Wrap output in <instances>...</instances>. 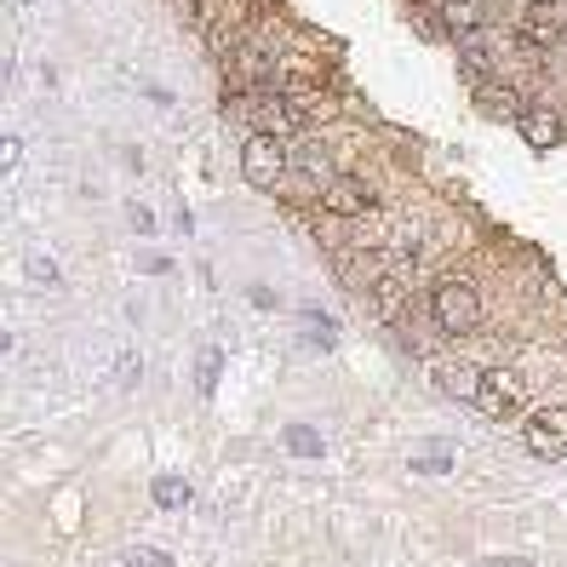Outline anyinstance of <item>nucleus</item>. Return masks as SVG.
<instances>
[{
  "label": "nucleus",
  "instance_id": "obj_1",
  "mask_svg": "<svg viewBox=\"0 0 567 567\" xmlns=\"http://www.w3.org/2000/svg\"><path fill=\"white\" fill-rule=\"evenodd\" d=\"M430 321H436L442 332H482L487 305H482V292H476L471 281L442 276L436 287H430Z\"/></svg>",
  "mask_w": 567,
  "mask_h": 567
},
{
  "label": "nucleus",
  "instance_id": "obj_2",
  "mask_svg": "<svg viewBox=\"0 0 567 567\" xmlns=\"http://www.w3.org/2000/svg\"><path fill=\"white\" fill-rule=\"evenodd\" d=\"M241 173H247L252 189H281L287 184V144L276 132H252L241 144Z\"/></svg>",
  "mask_w": 567,
  "mask_h": 567
},
{
  "label": "nucleus",
  "instance_id": "obj_3",
  "mask_svg": "<svg viewBox=\"0 0 567 567\" xmlns=\"http://www.w3.org/2000/svg\"><path fill=\"white\" fill-rule=\"evenodd\" d=\"M516 29H522V41H533V47H556L567 35V0H527Z\"/></svg>",
  "mask_w": 567,
  "mask_h": 567
},
{
  "label": "nucleus",
  "instance_id": "obj_4",
  "mask_svg": "<svg viewBox=\"0 0 567 567\" xmlns=\"http://www.w3.org/2000/svg\"><path fill=\"white\" fill-rule=\"evenodd\" d=\"M316 202H321V213L327 218H367V213H373V189H367L361 178H332L321 195H316Z\"/></svg>",
  "mask_w": 567,
  "mask_h": 567
},
{
  "label": "nucleus",
  "instance_id": "obj_5",
  "mask_svg": "<svg viewBox=\"0 0 567 567\" xmlns=\"http://www.w3.org/2000/svg\"><path fill=\"white\" fill-rule=\"evenodd\" d=\"M476 413H487V419H516L522 413V384L511 379V373H482V384H476Z\"/></svg>",
  "mask_w": 567,
  "mask_h": 567
},
{
  "label": "nucleus",
  "instance_id": "obj_6",
  "mask_svg": "<svg viewBox=\"0 0 567 567\" xmlns=\"http://www.w3.org/2000/svg\"><path fill=\"white\" fill-rule=\"evenodd\" d=\"M436 12H442V23L453 29L458 41H464V35H476V29L487 23V12H482V0H442Z\"/></svg>",
  "mask_w": 567,
  "mask_h": 567
},
{
  "label": "nucleus",
  "instance_id": "obj_7",
  "mask_svg": "<svg viewBox=\"0 0 567 567\" xmlns=\"http://www.w3.org/2000/svg\"><path fill=\"white\" fill-rule=\"evenodd\" d=\"M436 384L471 402V395H476V384H482V367H471V361H436Z\"/></svg>",
  "mask_w": 567,
  "mask_h": 567
},
{
  "label": "nucleus",
  "instance_id": "obj_8",
  "mask_svg": "<svg viewBox=\"0 0 567 567\" xmlns=\"http://www.w3.org/2000/svg\"><path fill=\"white\" fill-rule=\"evenodd\" d=\"M458 63H464L471 75H487V70H498V47H487V35L476 29V35L458 41Z\"/></svg>",
  "mask_w": 567,
  "mask_h": 567
},
{
  "label": "nucleus",
  "instance_id": "obj_9",
  "mask_svg": "<svg viewBox=\"0 0 567 567\" xmlns=\"http://www.w3.org/2000/svg\"><path fill=\"white\" fill-rule=\"evenodd\" d=\"M522 436H527V447L539 453V458H561V453H567V442H561V436H550V430H545L539 419H527V430H522Z\"/></svg>",
  "mask_w": 567,
  "mask_h": 567
},
{
  "label": "nucleus",
  "instance_id": "obj_10",
  "mask_svg": "<svg viewBox=\"0 0 567 567\" xmlns=\"http://www.w3.org/2000/svg\"><path fill=\"white\" fill-rule=\"evenodd\" d=\"M522 132H527V144L545 150V144L561 138V121H556V115H522Z\"/></svg>",
  "mask_w": 567,
  "mask_h": 567
},
{
  "label": "nucleus",
  "instance_id": "obj_11",
  "mask_svg": "<svg viewBox=\"0 0 567 567\" xmlns=\"http://www.w3.org/2000/svg\"><path fill=\"white\" fill-rule=\"evenodd\" d=\"M155 498H161L166 511H178V505H189V487L173 482V476H161V482H155Z\"/></svg>",
  "mask_w": 567,
  "mask_h": 567
},
{
  "label": "nucleus",
  "instance_id": "obj_12",
  "mask_svg": "<svg viewBox=\"0 0 567 567\" xmlns=\"http://www.w3.org/2000/svg\"><path fill=\"white\" fill-rule=\"evenodd\" d=\"M539 424L550 430V436H561V442H567V402H556V408H545V413H539Z\"/></svg>",
  "mask_w": 567,
  "mask_h": 567
},
{
  "label": "nucleus",
  "instance_id": "obj_13",
  "mask_svg": "<svg viewBox=\"0 0 567 567\" xmlns=\"http://www.w3.org/2000/svg\"><path fill=\"white\" fill-rule=\"evenodd\" d=\"M132 567H166V556H132Z\"/></svg>",
  "mask_w": 567,
  "mask_h": 567
},
{
  "label": "nucleus",
  "instance_id": "obj_14",
  "mask_svg": "<svg viewBox=\"0 0 567 567\" xmlns=\"http://www.w3.org/2000/svg\"><path fill=\"white\" fill-rule=\"evenodd\" d=\"M561 41H567V35H561Z\"/></svg>",
  "mask_w": 567,
  "mask_h": 567
}]
</instances>
